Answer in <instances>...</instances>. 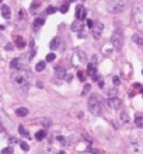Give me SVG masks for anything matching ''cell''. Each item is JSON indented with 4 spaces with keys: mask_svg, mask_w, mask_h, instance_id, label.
<instances>
[{
    "mask_svg": "<svg viewBox=\"0 0 143 154\" xmlns=\"http://www.w3.org/2000/svg\"><path fill=\"white\" fill-rule=\"evenodd\" d=\"M128 7V0H107V10L112 14H119Z\"/></svg>",
    "mask_w": 143,
    "mask_h": 154,
    "instance_id": "cell-1",
    "label": "cell"
},
{
    "mask_svg": "<svg viewBox=\"0 0 143 154\" xmlns=\"http://www.w3.org/2000/svg\"><path fill=\"white\" fill-rule=\"evenodd\" d=\"M11 81H13L18 88H27L28 84H30V76H28L27 72L14 73V74L11 76Z\"/></svg>",
    "mask_w": 143,
    "mask_h": 154,
    "instance_id": "cell-2",
    "label": "cell"
},
{
    "mask_svg": "<svg viewBox=\"0 0 143 154\" xmlns=\"http://www.w3.org/2000/svg\"><path fill=\"white\" fill-rule=\"evenodd\" d=\"M132 15H133V21L136 24L137 30L143 32V6L142 4H135L132 9Z\"/></svg>",
    "mask_w": 143,
    "mask_h": 154,
    "instance_id": "cell-3",
    "label": "cell"
},
{
    "mask_svg": "<svg viewBox=\"0 0 143 154\" xmlns=\"http://www.w3.org/2000/svg\"><path fill=\"white\" fill-rule=\"evenodd\" d=\"M87 107H88V111L93 113V115H101V100H100V97L97 95V94H93L91 97L88 98V104H87Z\"/></svg>",
    "mask_w": 143,
    "mask_h": 154,
    "instance_id": "cell-4",
    "label": "cell"
},
{
    "mask_svg": "<svg viewBox=\"0 0 143 154\" xmlns=\"http://www.w3.org/2000/svg\"><path fill=\"white\" fill-rule=\"evenodd\" d=\"M109 42H111V45L114 46V49L119 51L121 48H122V45H124V36H122V32L119 30H115V31L112 32Z\"/></svg>",
    "mask_w": 143,
    "mask_h": 154,
    "instance_id": "cell-5",
    "label": "cell"
},
{
    "mask_svg": "<svg viewBox=\"0 0 143 154\" xmlns=\"http://www.w3.org/2000/svg\"><path fill=\"white\" fill-rule=\"evenodd\" d=\"M86 62H87V56H86V53L83 51L76 49L73 52V55H72V64L73 66H81V64H84Z\"/></svg>",
    "mask_w": 143,
    "mask_h": 154,
    "instance_id": "cell-6",
    "label": "cell"
},
{
    "mask_svg": "<svg viewBox=\"0 0 143 154\" xmlns=\"http://www.w3.org/2000/svg\"><path fill=\"white\" fill-rule=\"evenodd\" d=\"M126 154H143V144L132 141L126 146Z\"/></svg>",
    "mask_w": 143,
    "mask_h": 154,
    "instance_id": "cell-7",
    "label": "cell"
},
{
    "mask_svg": "<svg viewBox=\"0 0 143 154\" xmlns=\"http://www.w3.org/2000/svg\"><path fill=\"white\" fill-rule=\"evenodd\" d=\"M91 31H93L94 39H100L101 35H103V31H104V24L103 23H94Z\"/></svg>",
    "mask_w": 143,
    "mask_h": 154,
    "instance_id": "cell-8",
    "label": "cell"
},
{
    "mask_svg": "<svg viewBox=\"0 0 143 154\" xmlns=\"http://www.w3.org/2000/svg\"><path fill=\"white\" fill-rule=\"evenodd\" d=\"M107 104H108L109 108L118 109V108L122 107V100L118 98V97H112V98H108V100H107Z\"/></svg>",
    "mask_w": 143,
    "mask_h": 154,
    "instance_id": "cell-9",
    "label": "cell"
},
{
    "mask_svg": "<svg viewBox=\"0 0 143 154\" xmlns=\"http://www.w3.org/2000/svg\"><path fill=\"white\" fill-rule=\"evenodd\" d=\"M76 17L79 21H83V20L87 17V11H86L84 6H77L76 7Z\"/></svg>",
    "mask_w": 143,
    "mask_h": 154,
    "instance_id": "cell-10",
    "label": "cell"
},
{
    "mask_svg": "<svg viewBox=\"0 0 143 154\" xmlns=\"http://www.w3.org/2000/svg\"><path fill=\"white\" fill-rule=\"evenodd\" d=\"M112 51H114V46L111 45V42H105L103 46H101V53H103L104 56H109L112 53Z\"/></svg>",
    "mask_w": 143,
    "mask_h": 154,
    "instance_id": "cell-11",
    "label": "cell"
},
{
    "mask_svg": "<svg viewBox=\"0 0 143 154\" xmlns=\"http://www.w3.org/2000/svg\"><path fill=\"white\" fill-rule=\"evenodd\" d=\"M0 11H2L3 18H6V20H9V18H10V15H11V10H10V7L7 6V4H3V6H2V9H0Z\"/></svg>",
    "mask_w": 143,
    "mask_h": 154,
    "instance_id": "cell-12",
    "label": "cell"
},
{
    "mask_svg": "<svg viewBox=\"0 0 143 154\" xmlns=\"http://www.w3.org/2000/svg\"><path fill=\"white\" fill-rule=\"evenodd\" d=\"M55 76L58 77V79H65V77H66V69L56 66L55 67Z\"/></svg>",
    "mask_w": 143,
    "mask_h": 154,
    "instance_id": "cell-13",
    "label": "cell"
},
{
    "mask_svg": "<svg viewBox=\"0 0 143 154\" xmlns=\"http://www.w3.org/2000/svg\"><path fill=\"white\" fill-rule=\"evenodd\" d=\"M119 119H121V123L122 125H129V122H130V119H129V115H128V112H121V116H119Z\"/></svg>",
    "mask_w": 143,
    "mask_h": 154,
    "instance_id": "cell-14",
    "label": "cell"
},
{
    "mask_svg": "<svg viewBox=\"0 0 143 154\" xmlns=\"http://www.w3.org/2000/svg\"><path fill=\"white\" fill-rule=\"evenodd\" d=\"M81 28H83V25H81V21H79V20H76V21L72 24V31L73 32H79V31H81Z\"/></svg>",
    "mask_w": 143,
    "mask_h": 154,
    "instance_id": "cell-15",
    "label": "cell"
},
{
    "mask_svg": "<svg viewBox=\"0 0 143 154\" xmlns=\"http://www.w3.org/2000/svg\"><path fill=\"white\" fill-rule=\"evenodd\" d=\"M10 67L11 69H23V64H21V62H20V59H13L10 62Z\"/></svg>",
    "mask_w": 143,
    "mask_h": 154,
    "instance_id": "cell-16",
    "label": "cell"
},
{
    "mask_svg": "<svg viewBox=\"0 0 143 154\" xmlns=\"http://www.w3.org/2000/svg\"><path fill=\"white\" fill-rule=\"evenodd\" d=\"M15 115H17V116H27L28 115V109L25 107L17 108V109H15Z\"/></svg>",
    "mask_w": 143,
    "mask_h": 154,
    "instance_id": "cell-17",
    "label": "cell"
},
{
    "mask_svg": "<svg viewBox=\"0 0 143 154\" xmlns=\"http://www.w3.org/2000/svg\"><path fill=\"white\" fill-rule=\"evenodd\" d=\"M25 45H27V43H25V41H24L21 36H15V46L21 49V48H24Z\"/></svg>",
    "mask_w": 143,
    "mask_h": 154,
    "instance_id": "cell-18",
    "label": "cell"
},
{
    "mask_svg": "<svg viewBox=\"0 0 143 154\" xmlns=\"http://www.w3.org/2000/svg\"><path fill=\"white\" fill-rule=\"evenodd\" d=\"M132 41H133L135 43H137V45L143 46V38H142V36H139L137 34H133V35H132Z\"/></svg>",
    "mask_w": 143,
    "mask_h": 154,
    "instance_id": "cell-19",
    "label": "cell"
},
{
    "mask_svg": "<svg viewBox=\"0 0 143 154\" xmlns=\"http://www.w3.org/2000/svg\"><path fill=\"white\" fill-rule=\"evenodd\" d=\"M45 137H46V130H39V132H36V135H35V139L38 141L44 140Z\"/></svg>",
    "mask_w": 143,
    "mask_h": 154,
    "instance_id": "cell-20",
    "label": "cell"
},
{
    "mask_svg": "<svg viewBox=\"0 0 143 154\" xmlns=\"http://www.w3.org/2000/svg\"><path fill=\"white\" fill-rule=\"evenodd\" d=\"M58 46H59V36H56V38H54L49 42V48H51V49H56Z\"/></svg>",
    "mask_w": 143,
    "mask_h": 154,
    "instance_id": "cell-21",
    "label": "cell"
},
{
    "mask_svg": "<svg viewBox=\"0 0 143 154\" xmlns=\"http://www.w3.org/2000/svg\"><path fill=\"white\" fill-rule=\"evenodd\" d=\"M135 123H136V126H137V128L143 129V116L136 115V118H135Z\"/></svg>",
    "mask_w": 143,
    "mask_h": 154,
    "instance_id": "cell-22",
    "label": "cell"
},
{
    "mask_svg": "<svg viewBox=\"0 0 143 154\" xmlns=\"http://www.w3.org/2000/svg\"><path fill=\"white\" fill-rule=\"evenodd\" d=\"M44 23H45V18H42V17L35 18V21H34V28H39L41 25H44Z\"/></svg>",
    "mask_w": 143,
    "mask_h": 154,
    "instance_id": "cell-23",
    "label": "cell"
},
{
    "mask_svg": "<svg viewBox=\"0 0 143 154\" xmlns=\"http://www.w3.org/2000/svg\"><path fill=\"white\" fill-rule=\"evenodd\" d=\"M41 125H42L44 128H49L51 125H52L51 118H42V120H41Z\"/></svg>",
    "mask_w": 143,
    "mask_h": 154,
    "instance_id": "cell-24",
    "label": "cell"
},
{
    "mask_svg": "<svg viewBox=\"0 0 143 154\" xmlns=\"http://www.w3.org/2000/svg\"><path fill=\"white\" fill-rule=\"evenodd\" d=\"M45 66H46V63H45V62H38L35 64V70L36 72H42L45 69Z\"/></svg>",
    "mask_w": 143,
    "mask_h": 154,
    "instance_id": "cell-25",
    "label": "cell"
},
{
    "mask_svg": "<svg viewBox=\"0 0 143 154\" xmlns=\"http://www.w3.org/2000/svg\"><path fill=\"white\" fill-rule=\"evenodd\" d=\"M18 132H20V135L24 136V137H30V133H28L25 129H24L23 126H18Z\"/></svg>",
    "mask_w": 143,
    "mask_h": 154,
    "instance_id": "cell-26",
    "label": "cell"
},
{
    "mask_svg": "<svg viewBox=\"0 0 143 154\" xmlns=\"http://www.w3.org/2000/svg\"><path fill=\"white\" fill-rule=\"evenodd\" d=\"M90 90H91V86L90 84H84V88H83V91H81V95H87Z\"/></svg>",
    "mask_w": 143,
    "mask_h": 154,
    "instance_id": "cell-27",
    "label": "cell"
},
{
    "mask_svg": "<svg viewBox=\"0 0 143 154\" xmlns=\"http://www.w3.org/2000/svg\"><path fill=\"white\" fill-rule=\"evenodd\" d=\"M13 153H14L13 147H6V148L2 150V154H13Z\"/></svg>",
    "mask_w": 143,
    "mask_h": 154,
    "instance_id": "cell-28",
    "label": "cell"
},
{
    "mask_svg": "<svg viewBox=\"0 0 143 154\" xmlns=\"http://www.w3.org/2000/svg\"><path fill=\"white\" fill-rule=\"evenodd\" d=\"M56 10H58V9H56L55 6H49V7L46 9V14H54Z\"/></svg>",
    "mask_w": 143,
    "mask_h": 154,
    "instance_id": "cell-29",
    "label": "cell"
},
{
    "mask_svg": "<svg viewBox=\"0 0 143 154\" xmlns=\"http://www.w3.org/2000/svg\"><path fill=\"white\" fill-rule=\"evenodd\" d=\"M20 146H21V148L24 150V151H28V150H30V146H28L25 141H21V143H20Z\"/></svg>",
    "mask_w": 143,
    "mask_h": 154,
    "instance_id": "cell-30",
    "label": "cell"
},
{
    "mask_svg": "<svg viewBox=\"0 0 143 154\" xmlns=\"http://www.w3.org/2000/svg\"><path fill=\"white\" fill-rule=\"evenodd\" d=\"M59 11H60V13H67V11H69V4H63L59 9Z\"/></svg>",
    "mask_w": 143,
    "mask_h": 154,
    "instance_id": "cell-31",
    "label": "cell"
},
{
    "mask_svg": "<svg viewBox=\"0 0 143 154\" xmlns=\"http://www.w3.org/2000/svg\"><path fill=\"white\" fill-rule=\"evenodd\" d=\"M77 77H79L80 81H84V80H86V76H84L83 72H77Z\"/></svg>",
    "mask_w": 143,
    "mask_h": 154,
    "instance_id": "cell-32",
    "label": "cell"
},
{
    "mask_svg": "<svg viewBox=\"0 0 143 154\" xmlns=\"http://www.w3.org/2000/svg\"><path fill=\"white\" fill-rule=\"evenodd\" d=\"M81 137H83V139H84L86 141H88V143H91V141H93V139L87 135V133H83V135H81Z\"/></svg>",
    "mask_w": 143,
    "mask_h": 154,
    "instance_id": "cell-33",
    "label": "cell"
},
{
    "mask_svg": "<svg viewBox=\"0 0 143 154\" xmlns=\"http://www.w3.org/2000/svg\"><path fill=\"white\" fill-rule=\"evenodd\" d=\"M38 6H39V2H34V3H31V11H35L36 9H38Z\"/></svg>",
    "mask_w": 143,
    "mask_h": 154,
    "instance_id": "cell-34",
    "label": "cell"
},
{
    "mask_svg": "<svg viewBox=\"0 0 143 154\" xmlns=\"http://www.w3.org/2000/svg\"><path fill=\"white\" fill-rule=\"evenodd\" d=\"M54 60H55V53L46 55V62H54Z\"/></svg>",
    "mask_w": 143,
    "mask_h": 154,
    "instance_id": "cell-35",
    "label": "cell"
},
{
    "mask_svg": "<svg viewBox=\"0 0 143 154\" xmlns=\"http://www.w3.org/2000/svg\"><path fill=\"white\" fill-rule=\"evenodd\" d=\"M112 81H114V84H115V86H119V83H121V80H119V77H116V76H114V77H112Z\"/></svg>",
    "mask_w": 143,
    "mask_h": 154,
    "instance_id": "cell-36",
    "label": "cell"
},
{
    "mask_svg": "<svg viewBox=\"0 0 143 154\" xmlns=\"http://www.w3.org/2000/svg\"><path fill=\"white\" fill-rule=\"evenodd\" d=\"M18 17H20V18H23V20L25 18V11H24L23 9H21V10H18Z\"/></svg>",
    "mask_w": 143,
    "mask_h": 154,
    "instance_id": "cell-37",
    "label": "cell"
},
{
    "mask_svg": "<svg viewBox=\"0 0 143 154\" xmlns=\"http://www.w3.org/2000/svg\"><path fill=\"white\" fill-rule=\"evenodd\" d=\"M91 77H93V80H96V81H98V80H100V76H98V73H97V72L94 73Z\"/></svg>",
    "mask_w": 143,
    "mask_h": 154,
    "instance_id": "cell-38",
    "label": "cell"
},
{
    "mask_svg": "<svg viewBox=\"0 0 143 154\" xmlns=\"http://www.w3.org/2000/svg\"><path fill=\"white\" fill-rule=\"evenodd\" d=\"M56 140L60 141L62 144H65V137H63V136H58V137H56Z\"/></svg>",
    "mask_w": 143,
    "mask_h": 154,
    "instance_id": "cell-39",
    "label": "cell"
},
{
    "mask_svg": "<svg viewBox=\"0 0 143 154\" xmlns=\"http://www.w3.org/2000/svg\"><path fill=\"white\" fill-rule=\"evenodd\" d=\"M4 48H6V51H11V49H13V45H11V43H7Z\"/></svg>",
    "mask_w": 143,
    "mask_h": 154,
    "instance_id": "cell-40",
    "label": "cell"
},
{
    "mask_svg": "<svg viewBox=\"0 0 143 154\" xmlns=\"http://www.w3.org/2000/svg\"><path fill=\"white\" fill-rule=\"evenodd\" d=\"M133 87H135V88H139V90H140V88H142V84H140V83H135V84H133Z\"/></svg>",
    "mask_w": 143,
    "mask_h": 154,
    "instance_id": "cell-41",
    "label": "cell"
},
{
    "mask_svg": "<svg viewBox=\"0 0 143 154\" xmlns=\"http://www.w3.org/2000/svg\"><path fill=\"white\" fill-rule=\"evenodd\" d=\"M98 87L100 88H104V81H103V80H98Z\"/></svg>",
    "mask_w": 143,
    "mask_h": 154,
    "instance_id": "cell-42",
    "label": "cell"
},
{
    "mask_svg": "<svg viewBox=\"0 0 143 154\" xmlns=\"http://www.w3.org/2000/svg\"><path fill=\"white\" fill-rule=\"evenodd\" d=\"M93 154H103V151H100V150H91Z\"/></svg>",
    "mask_w": 143,
    "mask_h": 154,
    "instance_id": "cell-43",
    "label": "cell"
},
{
    "mask_svg": "<svg viewBox=\"0 0 143 154\" xmlns=\"http://www.w3.org/2000/svg\"><path fill=\"white\" fill-rule=\"evenodd\" d=\"M87 25H88L90 28H93V25H94V23L91 21V20H88V21H87Z\"/></svg>",
    "mask_w": 143,
    "mask_h": 154,
    "instance_id": "cell-44",
    "label": "cell"
},
{
    "mask_svg": "<svg viewBox=\"0 0 143 154\" xmlns=\"http://www.w3.org/2000/svg\"><path fill=\"white\" fill-rule=\"evenodd\" d=\"M39 154H52V153L49 151V150H44V151H41Z\"/></svg>",
    "mask_w": 143,
    "mask_h": 154,
    "instance_id": "cell-45",
    "label": "cell"
},
{
    "mask_svg": "<svg viewBox=\"0 0 143 154\" xmlns=\"http://www.w3.org/2000/svg\"><path fill=\"white\" fill-rule=\"evenodd\" d=\"M10 141H11V144H14V143H17V139H15V137H11Z\"/></svg>",
    "mask_w": 143,
    "mask_h": 154,
    "instance_id": "cell-46",
    "label": "cell"
},
{
    "mask_svg": "<svg viewBox=\"0 0 143 154\" xmlns=\"http://www.w3.org/2000/svg\"><path fill=\"white\" fill-rule=\"evenodd\" d=\"M35 56V51H31V53H30V59H32Z\"/></svg>",
    "mask_w": 143,
    "mask_h": 154,
    "instance_id": "cell-47",
    "label": "cell"
},
{
    "mask_svg": "<svg viewBox=\"0 0 143 154\" xmlns=\"http://www.w3.org/2000/svg\"><path fill=\"white\" fill-rule=\"evenodd\" d=\"M58 154H66V153H65V151H59Z\"/></svg>",
    "mask_w": 143,
    "mask_h": 154,
    "instance_id": "cell-48",
    "label": "cell"
},
{
    "mask_svg": "<svg viewBox=\"0 0 143 154\" xmlns=\"http://www.w3.org/2000/svg\"><path fill=\"white\" fill-rule=\"evenodd\" d=\"M3 28H4V27H3V25H0V30H3Z\"/></svg>",
    "mask_w": 143,
    "mask_h": 154,
    "instance_id": "cell-49",
    "label": "cell"
},
{
    "mask_svg": "<svg viewBox=\"0 0 143 154\" xmlns=\"http://www.w3.org/2000/svg\"><path fill=\"white\" fill-rule=\"evenodd\" d=\"M142 74H143V70H142Z\"/></svg>",
    "mask_w": 143,
    "mask_h": 154,
    "instance_id": "cell-50",
    "label": "cell"
},
{
    "mask_svg": "<svg viewBox=\"0 0 143 154\" xmlns=\"http://www.w3.org/2000/svg\"><path fill=\"white\" fill-rule=\"evenodd\" d=\"M0 2H2V0H0Z\"/></svg>",
    "mask_w": 143,
    "mask_h": 154,
    "instance_id": "cell-51",
    "label": "cell"
}]
</instances>
